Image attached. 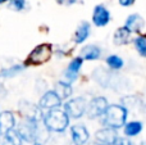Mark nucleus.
Here are the masks:
<instances>
[{
  "label": "nucleus",
  "mask_w": 146,
  "mask_h": 145,
  "mask_svg": "<svg viewBox=\"0 0 146 145\" xmlns=\"http://www.w3.org/2000/svg\"><path fill=\"white\" fill-rule=\"evenodd\" d=\"M127 117H128V109L124 105L109 104L106 107L105 112L100 117V120L104 127L119 130V128H122L126 125Z\"/></svg>",
  "instance_id": "1"
},
{
  "label": "nucleus",
  "mask_w": 146,
  "mask_h": 145,
  "mask_svg": "<svg viewBox=\"0 0 146 145\" xmlns=\"http://www.w3.org/2000/svg\"><path fill=\"white\" fill-rule=\"evenodd\" d=\"M69 121L71 118L66 110L55 108V109L46 110V113L44 114L42 123L49 132L62 134L69 127Z\"/></svg>",
  "instance_id": "2"
},
{
  "label": "nucleus",
  "mask_w": 146,
  "mask_h": 145,
  "mask_svg": "<svg viewBox=\"0 0 146 145\" xmlns=\"http://www.w3.org/2000/svg\"><path fill=\"white\" fill-rule=\"evenodd\" d=\"M53 57V45L49 43H44L35 46L27 55L25 61V66H40L49 62Z\"/></svg>",
  "instance_id": "3"
},
{
  "label": "nucleus",
  "mask_w": 146,
  "mask_h": 145,
  "mask_svg": "<svg viewBox=\"0 0 146 145\" xmlns=\"http://www.w3.org/2000/svg\"><path fill=\"white\" fill-rule=\"evenodd\" d=\"M42 122H36V121L28 120V118H22L21 123L18 125L17 131L19 132L21 138L26 143H38L40 140V130Z\"/></svg>",
  "instance_id": "4"
},
{
  "label": "nucleus",
  "mask_w": 146,
  "mask_h": 145,
  "mask_svg": "<svg viewBox=\"0 0 146 145\" xmlns=\"http://www.w3.org/2000/svg\"><path fill=\"white\" fill-rule=\"evenodd\" d=\"M87 100L83 96H76L67 100L66 104H64V110L69 116V118L80 120L87 112Z\"/></svg>",
  "instance_id": "5"
},
{
  "label": "nucleus",
  "mask_w": 146,
  "mask_h": 145,
  "mask_svg": "<svg viewBox=\"0 0 146 145\" xmlns=\"http://www.w3.org/2000/svg\"><path fill=\"white\" fill-rule=\"evenodd\" d=\"M19 112L22 118H28V120L36 121V122H42L44 120V110L38 107V104H33L27 100H22L19 103Z\"/></svg>",
  "instance_id": "6"
},
{
  "label": "nucleus",
  "mask_w": 146,
  "mask_h": 145,
  "mask_svg": "<svg viewBox=\"0 0 146 145\" xmlns=\"http://www.w3.org/2000/svg\"><path fill=\"white\" fill-rule=\"evenodd\" d=\"M108 100L104 96H96L91 100L87 104V117L90 120H96L100 118L103 116V113L105 112L106 107H108Z\"/></svg>",
  "instance_id": "7"
},
{
  "label": "nucleus",
  "mask_w": 146,
  "mask_h": 145,
  "mask_svg": "<svg viewBox=\"0 0 146 145\" xmlns=\"http://www.w3.org/2000/svg\"><path fill=\"white\" fill-rule=\"evenodd\" d=\"M63 100L59 98V95L56 94L54 90H48L42 94V96L38 100V107L42 110H50L55 109V108H60Z\"/></svg>",
  "instance_id": "8"
},
{
  "label": "nucleus",
  "mask_w": 146,
  "mask_h": 145,
  "mask_svg": "<svg viewBox=\"0 0 146 145\" xmlns=\"http://www.w3.org/2000/svg\"><path fill=\"white\" fill-rule=\"evenodd\" d=\"M71 139L74 145H86L90 139V132L85 125L77 123L71 126Z\"/></svg>",
  "instance_id": "9"
},
{
  "label": "nucleus",
  "mask_w": 146,
  "mask_h": 145,
  "mask_svg": "<svg viewBox=\"0 0 146 145\" xmlns=\"http://www.w3.org/2000/svg\"><path fill=\"white\" fill-rule=\"evenodd\" d=\"M110 22V12L103 4H99L92 10V23L96 27H104Z\"/></svg>",
  "instance_id": "10"
},
{
  "label": "nucleus",
  "mask_w": 146,
  "mask_h": 145,
  "mask_svg": "<svg viewBox=\"0 0 146 145\" xmlns=\"http://www.w3.org/2000/svg\"><path fill=\"white\" fill-rule=\"evenodd\" d=\"M118 135H117V130L109 127H103L100 130L96 131L95 134V140L100 145H113L114 141L117 140Z\"/></svg>",
  "instance_id": "11"
},
{
  "label": "nucleus",
  "mask_w": 146,
  "mask_h": 145,
  "mask_svg": "<svg viewBox=\"0 0 146 145\" xmlns=\"http://www.w3.org/2000/svg\"><path fill=\"white\" fill-rule=\"evenodd\" d=\"M82 64H83V59L81 58V57H76V58L72 59L71 63L67 67L66 72H64V78H66V81L73 84V82L78 78V73H80L81 68H82Z\"/></svg>",
  "instance_id": "12"
},
{
  "label": "nucleus",
  "mask_w": 146,
  "mask_h": 145,
  "mask_svg": "<svg viewBox=\"0 0 146 145\" xmlns=\"http://www.w3.org/2000/svg\"><path fill=\"white\" fill-rule=\"evenodd\" d=\"M15 128V116L10 110L0 112V136H4L8 131Z\"/></svg>",
  "instance_id": "13"
},
{
  "label": "nucleus",
  "mask_w": 146,
  "mask_h": 145,
  "mask_svg": "<svg viewBox=\"0 0 146 145\" xmlns=\"http://www.w3.org/2000/svg\"><path fill=\"white\" fill-rule=\"evenodd\" d=\"M145 25H146L145 19L140 14H137V13H133V14L128 15L126 19V23H124V26L131 31V33H141Z\"/></svg>",
  "instance_id": "14"
},
{
  "label": "nucleus",
  "mask_w": 146,
  "mask_h": 145,
  "mask_svg": "<svg viewBox=\"0 0 146 145\" xmlns=\"http://www.w3.org/2000/svg\"><path fill=\"white\" fill-rule=\"evenodd\" d=\"M80 57L83 61H98L101 57V49L96 44H88L81 49Z\"/></svg>",
  "instance_id": "15"
},
{
  "label": "nucleus",
  "mask_w": 146,
  "mask_h": 145,
  "mask_svg": "<svg viewBox=\"0 0 146 145\" xmlns=\"http://www.w3.org/2000/svg\"><path fill=\"white\" fill-rule=\"evenodd\" d=\"M90 32H91L90 23L85 22V21H83V22H81L80 25H78L77 30H76L74 36H73L74 43L76 44H83L86 40H87L88 36H90Z\"/></svg>",
  "instance_id": "16"
},
{
  "label": "nucleus",
  "mask_w": 146,
  "mask_h": 145,
  "mask_svg": "<svg viewBox=\"0 0 146 145\" xmlns=\"http://www.w3.org/2000/svg\"><path fill=\"white\" fill-rule=\"evenodd\" d=\"M54 91L59 95V98H60L62 100H67V99H69L73 94L72 84L68 81H58L55 84Z\"/></svg>",
  "instance_id": "17"
},
{
  "label": "nucleus",
  "mask_w": 146,
  "mask_h": 145,
  "mask_svg": "<svg viewBox=\"0 0 146 145\" xmlns=\"http://www.w3.org/2000/svg\"><path fill=\"white\" fill-rule=\"evenodd\" d=\"M144 125L140 121H131V122H126L123 126V132L126 138H136L141 134Z\"/></svg>",
  "instance_id": "18"
},
{
  "label": "nucleus",
  "mask_w": 146,
  "mask_h": 145,
  "mask_svg": "<svg viewBox=\"0 0 146 145\" xmlns=\"http://www.w3.org/2000/svg\"><path fill=\"white\" fill-rule=\"evenodd\" d=\"M129 40H131V31L126 26L117 28V31L113 35V43L115 45H126Z\"/></svg>",
  "instance_id": "19"
},
{
  "label": "nucleus",
  "mask_w": 146,
  "mask_h": 145,
  "mask_svg": "<svg viewBox=\"0 0 146 145\" xmlns=\"http://www.w3.org/2000/svg\"><path fill=\"white\" fill-rule=\"evenodd\" d=\"M1 138H3L1 145H22V143H23V139L21 138L17 128H13V130L8 131Z\"/></svg>",
  "instance_id": "20"
},
{
  "label": "nucleus",
  "mask_w": 146,
  "mask_h": 145,
  "mask_svg": "<svg viewBox=\"0 0 146 145\" xmlns=\"http://www.w3.org/2000/svg\"><path fill=\"white\" fill-rule=\"evenodd\" d=\"M105 63L111 71H119L124 67V61L117 54H111L105 59Z\"/></svg>",
  "instance_id": "21"
},
{
  "label": "nucleus",
  "mask_w": 146,
  "mask_h": 145,
  "mask_svg": "<svg viewBox=\"0 0 146 145\" xmlns=\"http://www.w3.org/2000/svg\"><path fill=\"white\" fill-rule=\"evenodd\" d=\"M133 45L137 53L141 57L146 58V33H139L133 40Z\"/></svg>",
  "instance_id": "22"
},
{
  "label": "nucleus",
  "mask_w": 146,
  "mask_h": 145,
  "mask_svg": "<svg viewBox=\"0 0 146 145\" xmlns=\"http://www.w3.org/2000/svg\"><path fill=\"white\" fill-rule=\"evenodd\" d=\"M23 69V66L21 64H13V66L4 68L0 71V77H13L17 76L18 73H21V71Z\"/></svg>",
  "instance_id": "23"
},
{
  "label": "nucleus",
  "mask_w": 146,
  "mask_h": 145,
  "mask_svg": "<svg viewBox=\"0 0 146 145\" xmlns=\"http://www.w3.org/2000/svg\"><path fill=\"white\" fill-rule=\"evenodd\" d=\"M8 7L9 9L15 10V12H22L26 8V0H9Z\"/></svg>",
  "instance_id": "24"
},
{
  "label": "nucleus",
  "mask_w": 146,
  "mask_h": 145,
  "mask_svg": "<svg viewBox=\"0 0 146 145\" xmlns=\"http://www.w3.org/2000/svg\"><path fill=\"white\" fill-rule=\"evenodd\" d=\"M113 145H131V141H129L128 139H126V138H119L118 136Z\"/></svg>",
  "instance_id": "25"
},
{
  "label": "nucleus",
  "mask_w": 146,
  "mask_h": 145,
  "mask_svg": "<svg viewBox=\"0 0 146 145\" xmlns=\"http://www.w3.org/2000/svg\"><path fill=\"white\" fill-rule=\"evenodd\" d=\"M118 1L122 7H131L132 4H135L136 0H118Z\"/></svg>",
  "instance_id": "26"
},
{
  "label": "nucleus",
  "mask_w": 146,
  "mask_h": 145,
  "mask_svg": "<svg viewBox=\"0 0 146 145\" xmlns=\"http://www.w3.org/2000/svg\"><path fill=\"white\" fill-rule=\"evenodd\" d=\"M55 1L60 5H72V4H74L77 0H55Z\"/></svg>",
  "instance_id": "27"
},
{
  "label": "nucleus",
  "mask_w": 146,
  "mask_h": 145,
  "mask_svg": "<svg viewBox=\"0 0 146 145\" xmlns=\"http://www.w3.org/2000/svg\"><path fill=\"white\" fill-rule=\"evenodd\" d=\"M131 145H146V141H137V143H132L131 141Z\"/></svg>",
  "instance_id": "28"
},
{
  "label": "nucleus",
  "mask_w": 146,
  "mask_h": 145,
  "mask_svg": "<svg viewBox=\"0 0 146 145\" xmlns=\"http://www.w3.org/2000/svg\"><path fill=\"white\" fill-rule=\"evenodd\" d=\"M142 110H144V113H145V114H144V116H146V104L144 105V107H142Z\"/></svg>",
  "instance_id": "29"
},
{
  "label": "nucleus",
  "mask_w": 146,
  "mask_h": 145,
  "mask_svg": "<svg viewBox=\"0 0 146 145\" xmlns=\"http://www.w3.org/2000/svg\"><path fill=\"white\" fill-rule=\"evenodd\" d=\"M9 0H0V4H4V3H8Z\"/></svg>",
  "instance_id": "30"
}]
</instances>
